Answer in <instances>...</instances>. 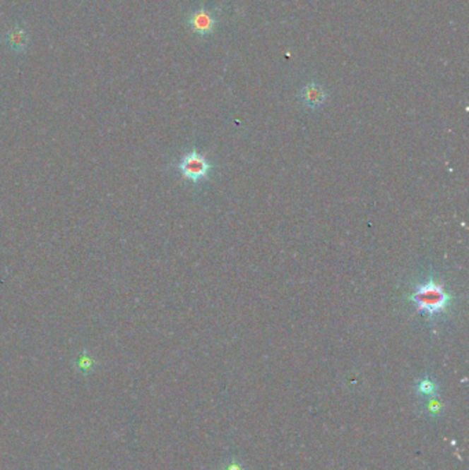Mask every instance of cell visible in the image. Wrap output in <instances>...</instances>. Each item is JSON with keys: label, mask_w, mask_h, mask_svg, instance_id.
I'll return each instance as SVG.
<instances>
[{"label": "cell", "mask_w": 469, "mask_h": 470, "mask_svg": "<svg viewBox=\"0 0 469 470\" xmlns=\"http://www.w3.org/2000/svg\"><path fill=\"white\" fill-rule=\"evenodd\" d=\"M409 301L416 306L418 313L427 315L428 319L434 322L449 313L453 304V296L431 274L425 282L417 285L409 294Z\"/></svg>", "instance_id": "cell-1"}, {"label": "cell", "mask_w": 469, "mask_h": 470, "mask_svg": "<svg viewBox=\"0 0 469 470\" xmlns=\"http://www.w3.org/2000/svg\"><path fill=\"white\" fill-rule=\"evenodd\" d=\"M178 171L184 179L193 183L203 182L208 179L212 171V164L203 155H200L196 149H191L187 155H184L178 164Z\"/></svg>", "instance_id": "cell-2"}, {"label": "cell", "mask_w": 469, "mask_h": 470, "mask_svg": "<svg viewBox=\"0 0 469 470\" xmlns=\"http://www.w3.org/2000/svg\"><path fill=\"white\" fill-rule=\"evenodd\" d=\"M218 23H219L218 13L207 6L194 8L187 14V25L194 35L201 37H207L209 35H212L216 30Z\"/></svg>", "instance_id": "cell-3"}, {"label": "cell", "mask_w": 469, "mask_h": 470, "mask_svg": "<svg viewBox=\"0 0 469 470\" xmlns=\"http://www.w3.org/2000/svg\"><path fill=\"white\" fill-rule=\"evenodd\" d=\"M326 98H328V94H326L325 88L315 81L307 83L302 88V92H300V101L309 109L321 107L322 104H325Z\"/></svg>", "instance_id": "cell-4"}, {"label": "cell", "mask_w": 469, "mask_h": 470, "mask_svg": "<svg viewBox=\"0 0 469 470\" xmlns=\"http://www.w3.org/2000/svg\"><path fill=\"white\" fill-rule=\"evenodd\" d=\"M6 42L11 47V50H14L16 52H25L29 36L23 26L17 25L6 35Z\"/></svg>", "instance_id": "cell-5"}, {"label": "cell", "mask_w": 469, "mask_h": 470, "mask_svg": "<svg viewBox=\"0 0 469 470\" xmlns=\"http://www.w3.org/2000/svg\"><path fill=\"white\" fill-rule=\"evenodd\" d=\"M416 391L420 396L434 397L438 393V384L435 381H432L429 377H424L422 380L418 381Z\"/></svg>", "instance_id": "cell-6"}, {"label": "cell", "mask_w": 469, "mask_h": 470, "mask_svg": "<svg viewBox=\"0 0 469 470\" xmlns=\"http://www.w3.org/2000/svg\"><path fill=\"white\" fill-rule=\"evenodd\" d=\"M76 366H78V370L83 371V373H91L95 367V359L87 352L84 351L80 356L78 358V362H76Z\"/></svg>", "instance_id": "cell-7"}, {"label": "cell", "mask_w": 469, "mask_h": 470, "mask_svg": "<svg viewBox=\"0 0 469 470\" xmlns=\"http://www.w3.org/2000/svg\"><path fill=\"white\" fill-rule=\"evenodd\" d=\"M442 409H444V403H442L439 399H437L435 396L431 397V399L427 402V410H428V413L432 414V416H439L441 411H442Z\"/></svg>", "instance_id": "cell-8"}, {"label": "cell", "mask_w": 469, "mask_h": 470, "mask_svg": "<svg viewBox=\"0 0 469 470\" xmlns=\"http://www.w3.org/2000/svg\"><path fill=\"white\" fill-rule=\"evenodd\" d=\"M225 470H245L244 468H242V465L239 464V462H235V461H233V462H230L226 468H225Z\"/></svg>", "instance_id": "cell-9"}]
</instances>
